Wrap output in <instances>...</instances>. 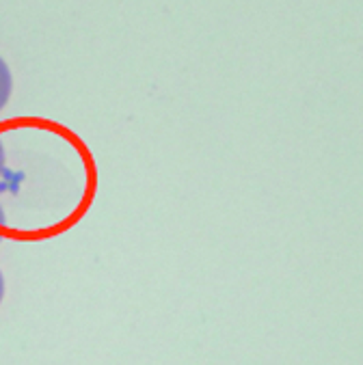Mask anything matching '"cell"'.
<instances>
[{"instance_id": "obj_3", "label": "cell", "mask_w": 363, "mask_h": 365, "mask_svg": "<svg viewBox=\"0 0 363 365\" xmlns=\"http://www.w3.org/2000/svg\"><path fill=\"white\" fill-rule=\"evenodd\" d=\"M5 171V145H3V138H0V175Z\"/></svg>"}, {"instance_id": "obj_1", "label": "cell", "mask_w": 363, "mask_h": 365, "mask_svg": "<svg viewBox=\"0 0 363 365\" xmlns=\"http://www.w3.org/2000/svg\"><path fill=\"white\" fill-rule=\"evenodd\" d=\"M11 87H14V83H11V71H9L7 63L0 58V110L7 106V102L11 98Z\"/></svg>"}, {"instance_id": "obj_2", "label": "cell", "mask_w": 363, "mask_h": 365, "mask_svg": "<svg viewBox=\"0 0 363 365\" xmlns=\"http://www.w3.org/2000/svg\"><path fill=\"white\" fill-rule=\"evenodd\" d=\"M5 230H7V214L3 210V205H0V242H3V236H5Z\"/></svg>"}, {"instance_id": "obj_4", "label": "cell", "mask_w": 363, "mask_h": 365, "mask_svg": "<svg viewBox=\"0 0 363 365\" xmlns=\"http://www.w3.org/2000/svg\"><path fill=\"white\" fill-rule=\"evenodd\" d=\"M3 297H5V279L3 272H0V303H3Z\"/></svg>"}]
</instances>
